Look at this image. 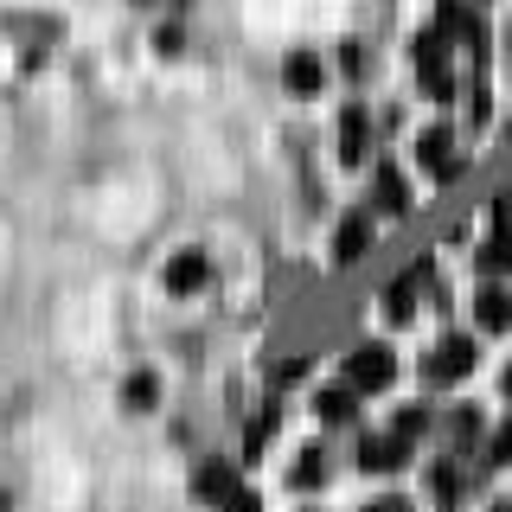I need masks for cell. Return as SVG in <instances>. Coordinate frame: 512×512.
<instances>
[{
    "mask_svg": "<svg viewBox=\"0 0 512 512\" xmlns=\"http://www.w3.org/2000/svg\"><path fill=\"white\" fill-rule=\"evenodd\" d=\"M404 455H410L404 436H365V442H359V468H365V474H391V468H404Z\"/></svg>",
    "mask_w": 512,
    "mask_h": 512,
    "instance_id": "cell-5",
    "label": "cell"
},
{
    "mask_svg": "<svg viewBox=\"0 0 512 512\" xmlns=\"http://www.w3.org/2000/svg\"><path fill=\"white\" fill-rule=\"evenodd\" d=\"M365 148H372V116H365V109L352 103L346 116H340V160H346V167H359Z\"/></svg>",
    "mask_w": 512,
    "mask_h": 512,
    "instance_id": "cell-6",
    "label": "cell"
},
{
    "mask_svg": "<svg viewBox=\"0 0 512 512\" xmlns=\"http://www.w3.org/2000/svg\"><path fill=\"white\" fill-rule=\"evenodd\" d=\"M493 218H500V231H493V244L480 250V269L500 276V269H512V218H506V205H493Z\"/></svg>",
    "mask_w": 512,
    "mask_h": 512,
    "instance_id": "cell-16",
    "label": "cell"
},
{
    "mask_svg": "<svg viewBox=\"0 0 512 512\" xmlns=\"http://www.w3.org/2000/svg\"><path fill=\"white\" fill-rule=\"evenodd\" d=\"M506 397H512V365H506Z\"/></svg>",
    "mask_w": 512,
    "mask_h": 512,
    "instance_id": "cell-21",
    "label": "cell"
},
{
    "mask_svg": "<svg viewBox=\"0 0 512 512\" xmlns=\"http://www.w3.org/2000/svg\"><path fill=\"white\" fill-rule=\"evenodd\" d=\"M468 365H474V340H442L436 359H429V372H436V378H461Z\"/></svg>",
    "mask_w": 512,
    "mask_h": 512,
    "instance_id": "cell-15",
    "label": "cell"
},
{
    "mask_svg": "<svg viewBox=\"0 0 512 512\" xmlns=\"http://www.w3.org/2000/svg\"><path fill=\"white\" fill-rule=\"evenodd\" d=\"M224 512H263V500H256V493H250V487H237V493H231V500H224Z\"/></svg>",
    "mask_w": 512,
    "mask_h": 512,
    "instance_id": "cell-19",
    "label": "cell"
},
{
    "mask_svg": "<svg viewBox=\"0 0 512 512\" xmlns=\"http://www.w3.org/2000/svg\"><path fill=\"white\" fill-rule=\"evenodd\" d=\"M372 199H378V212H410V186H404V173H397V167H378Z\"/></svg>",
    "mask_w": 512,
    "mask_h": 512,
    "instance_id": "cell-14",
    "label": "cell"
},
{
    "mask_svg": "<svg viewBox=\"0 0 512 512\" xmlns=\"http://www.w3.org/2000/svg\"><path fill=\"white\" fill-rule=\"evenodd\" d=\"M416 160L429 173H455V128H423L416 135Z\"/></svg>",
    "mask_w": 512,
    "mask_h": 512,
    "instance_id": "cell-7",
    "label": "cell"
},
{
    "mask_svg": "<svg viewBox=\"0 0 512 512\" xmlns=\"http://www.w3.org/2000/svg\"><path fill=\"white\" fill-rule=\"evenodd\" d=\"M205 276H212L205 250H180V256L167 263V288H173V295H192V288H205Z\"/></svg>",
    "mask_w": 512,
    "mask_h": 512,
    "instance_id": "cell-8",
    "label": "cell"
},
{
    "mask_svg": "<svg viewBox=\"0 0 512 512\" xmlns=\"http://www.w3.org/2000/svg\"><path fill=\"white\" fill-rule=\"evenodd\" d=\"M295 480H301V487H308V480H320V448H314V455H301V468H295Z\"/></svg>",
    "mask_w": 512,
    "mask_h": 512,
    "instance_id": "cell-20",
    "label": "cell"
},
{
    "mask_svg": "<svg viewBox=\"0 0 512 512\" xmlns=\"http://www.w3.org/2000/svg\"><path fill=\"white\" fill-rule=\"evenodd\" d=\"M410 64H416V84H423V96H436V103H448V96H455L442 32H416V39H410Z\"/></svg>",
    "mask_w": 512,
    "mask_h": 512,
    "instance_id": "cell-1",
    "label": "cell"
},
{
    "mask_svg": "<svg viewBox=\"0 0 512 512\" xmlns=\"http://www.w3.org/2000/svg\"><path fill=\"white\" fill-rule=\"evenodd\" d=\"M442 39H461L468 52H487V26H480V13L461 7V0H442Z\"/></svg>",
    "mask_w": 512,
    "mask_h": 512,
    "instance_id": "cell-3",
    "label": "cell"
},
{
    "mask_svg": "<svg viewBox=\"0 0 512 512\" xmlns=\"http://www.w3.org/2000/svg\"><path fill=\"white\" fill-rule=\"evenodd\" d=\"M423 288H429V269H423V263L404 269V276L384 288V314H391V320H410V314H416V301H423Z\"/></svg>",
    "mask_w": 512,
    "mask_h": 512,
    "instance_id": "cell-4",
    "label": "cell"
},
{
    "mask_svg": "<svg viewBox=\"0 0 512 512\" xmlns=\"http://www.w3.org/2000/svg\"><path fill=\"white\" fill-rule=\"evenodd\" d=\"M487 461H512V423H506V429H493V442H487Z\"/></svg>",
    "mask_w": 512,
    "mask_h": 512,
    "instance_id": "cell-18",
    "label": "cell"
},
{
    "mask_svg": "<svg viewBox=\"0 0 512 512\" xmlns=\"http://www.w3.org/2000/svg\"><path fill=\"white\" fill-rule=\"evenodd\" d=\"M282 77H288V90H295V96H314V90H320V77H327V71H320V58H314V52H288Z\"/></svg>",
    "mask_w": 512,
    "mask_h": 512,
    "instance_id": "cell-13",
    "label": "cell"
},
{
    "mask_svg": "<svg viewBox=\"0 0 512 512\" xmlns=\"http://www.w3.org/2000/svg\"><path fill=\"white\" fill-rule=\"evenodd\" d=\"M474 320H480L487 333L512 327V295H506V288H480V295H474Z\"/></svg>",
    "mask_w": 512,
    "mask_h": 512,
    "instance_id": "cell-11",
    "label": "cell"
},
{
    "mask_svg": "<svg viewBox=\"0 0 512 512\" xmlns=\"http://www.w3.org/2000/svg\"><path fill=\"white\" fill-rule=\"evenodd\" d=\"M154 397H160L154 372H135V378H128V410H154Z\"/></svg>",
    "mask_w": 512,
    "mask_h": 512,
    "instance_id": "cell-17",
    "label": "cell"
},
{
    "mask_svg": "<svg viewBox=\"0 0 512 512\" xmlns=\"http://www.w3.org/2000/svg\"><path fill=\"white\" fill-rule=\"evenodd\" d=\"M231 493H237V468H231V461H205V468H199V500L224 506Z\"/></svg>",
    "mask_w": 512,
    "mask_h": 512,
    "instance_id": "cell-12",
    "label": "cell"
},
{
    "mask_svg": "<svg viewBox=\"0 0 512 512\" xmlns=\"http://www.w3.org/2000/svg\"><path fill=\"white\" fill-rule=\"evenodd\" d=\"M314 410H320V423H352V416H359V391H352V384H327V391L314 397Z\"/></svg>",
    "mask_w": 512,
    "mask_h": 512,
    "instance_id": "cell-10",
    "label": "cell"
},
{
    "mask_svg": "<svg viewBox=\"0 0 512 512\" xmlns=\"http://www.w3.org/2000/svg\"><path fill=\"white\" fill-rule=\"evenodd\" d=\"M391 378H397V359H391V346H359L346 359V384L352 391H391Z\"/></svg>",
    "mask_w": 512,
    "mask_h": 512,
    "instance_id": "cell-2",
    "label": "cell"
},
{
    "mask_svg": "<svg viewBox=\"0 0 512 512\" xmlns=\"http://www.w3.org/2000/svg\"><path fill=\"white\" fill-rule=\"evenodd\" d=\"M365 250H372V218H365V212L340 218V237H333V256H340V263H359Z\"/></svg>",
    "mask_w": 512,
    "mask_h": 512,
    "instance_id": "cell-9",
    "label": "cell"
}]
</instances>
